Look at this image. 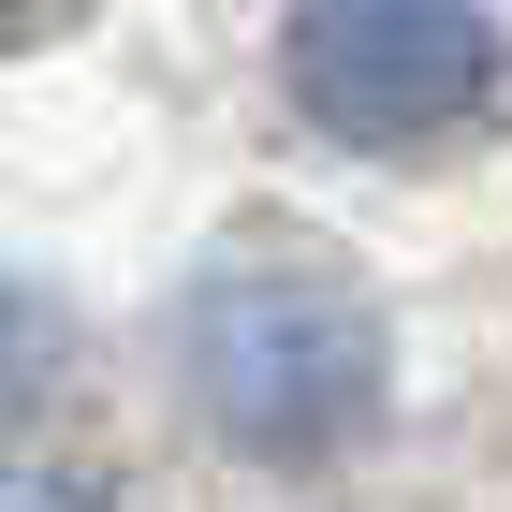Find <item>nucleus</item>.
Returning <instances> with one entry per match:
<instances>
[{"label":"nucleus","instance_id":"1","mask_svg":"<svg viewBox=\"0 0 512 512\" xmlns=\"http://www.w3.org/2000/svg\"><path fill=\"white\" fill-rule=\"evenodd\" d=\"M176 381L235 454L264 469H308V454H352L395 395V337L366 308V278L337 249H220V264L176 293Z\"/></svg>","mask_w":512,"mask_h":512},{"label":"nucleus","instance_id":"2","mask_svg":"<svg viewBox=\"0 0 512 512\" xmlns=\"http://www.w3.org/2000/svg\"><path fill=\"white\" fill-rule=\"evenodd\" d=\"M512 44L483 0H293L278 30V88L322 147L352 161H425L498 103Z\"/></svg>","mask_w":512,"mask_h":512},{"label":"nucleus","instance_id":"3","mask_svg":"<svg viewBox=\"0 0 512 512\" xmlns=\"http://www.w3.org/2000/svg\"><path fill=\"white\" fill-rule=\"evenodd\" d=\"M88 0H0V44H44V30H74Z\"/></svg>","mask_w":512,"mask_h":512},{"label":"nucleus","instance_id":"4","mask_svg":"<svg viewBox=\"0 0 512 512\" xmlns=\"http://www.w3.org/2000/svg\"><path fill=\"white\" fill-rule=\"evenodd\" d=\"M0 512H88V498H59V483H30V469H0Z\"/></svg>","mask_w":512,"mask_h":512}]
</instances>
